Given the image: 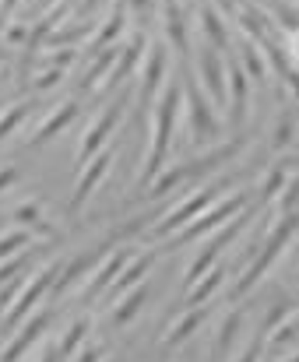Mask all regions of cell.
<instances>
[{
    "label": "cell",
    "instance_id": "obj_1",
    "mask_svg": "<svg viewBox=\"0 0 299 362\" xmlns=\"http://www.w3.org/2000/svg\"><path fill=\"white\" fill-rule=\"evenodd\" d=\"M180 113H183V85H180V81H169L148 113L151 137H148L145 162H141V173H138V190H148V183L162 173L165 155H169V148H172V137L180 134Z\"/></svg>",
    "mask_w": 299,
    "mask_h": 362
},
{
    "label": "cell",
    "instance_id": "obj_2",
    "mask_svg": "<svg viewBox=\"0 0 299 362\" xmlns=\"http://www.w3.org/2000/svg\"><path fill=\"white\" fill-rule=\"evenodd\" d=\"M57 274H60V264H57V260H53V264H42V267L32 271V274H25V281L18 285L11 306L4 310V324H7V327H18L25 317H32V313L39 310V303L53 292Z\"/></svg>",
    "mask_w": 299,
    "mask_h": 362
},
{
    "label": "cell",
    "instance_id": "obj_3",
    "mask_svg": "<svg viewBox=\"0 0 299 362\" xmlns=\"http://www.w3.org/2000/svg\"><path fill=\"white\" fill-rule=\"evenodd\" d=\"M254 215H257L254 208H243V211H240L236 218H229V222H225L222 229H215V233H211V240H208L204 246H201V250H197V257L190 260V267H187V274H183V285H187V288H190V285H194V281H197L201 274H208V271L215 267L218 253H222V250H225V246H229L233 240H240V233H243V229H247V226L254 222Z\"/></svg>",
    "mask_w": 299,
    "mask_h": 362
},
{
    "label": "cell",
    "instance_id": "obj_4",
    "mask_svg": "<svg viewBox=\"0 0 299 362\" xmlns=\"http://www.w3.org/2000/svg\"><path fill=\"white\" fill-rule=\"evenodd\" d=\"M247 208V194L243 190H236V194H229L225 201H218V204H211V208H204L183 233H176V240L169 243V250H176V246H190V243L204 240V236H211L215 229H222L229 218H236L240 211Z\"/></svg>",
    "mask_w": 299,
    "mask_h": 362
},
{
    "label": "cell",
    "instance_id": "obj_5",
    "mask_svg": "<svg viewBox=\"0 0 299 362\" xmlns=\"http://www.w3.org/2000/svg\"><path fill=\"white\" fill-rule=\"evenodd\" d=\"M211 201H215V187H208V190H194V194H187L183 201H176L172 208H165L162 215H158V222L148 229V240H165V236H176V233H183L204 208H211Z\"/></svg>",
    "mask_w": 299,
    "mask_h": 362
},
{
    "label": "cell",
    "instance_id": "obj_6",
    "mask_svg": "<svg viewBox=\"0 0 299 362\" xmlns=\"http://www.w3.org/2000/svg\"><path fill=\"white\" fill-rule=\"evenodd\" d=\"M124 110H127V95H124V92H120V95H113V103L99 110V117L88 123V130L81 134V144H78V165L92 162V158L110 144V137H113L117 123L124 120Z\"/></svg>",
    "mask_w": 299,
    "mask_h": 362
},
{
    "label": "cell",
    "instance_id": "obj_7",
    "mask_svg": "<svg viewBox=\"0 0 299 362\" xmlns=\"http://www.w3.org/2000/svg\"><path fill=\"white\" fill-rule=\"evenodd\" d=\"M180 127H190V141L194 144H204V141H215L218 137V117L208 106V99L197 88V81H187L183 85V123Z\"/></svg>",
    "mask_w": 299,
    "mask_h": 362
},
{
    "label": "cell",
    "instance_id": "obj_8",
    "mask_svg": "<svg viewBox=\"0 0 299 362\" xmlns=\"http://www.w3.org/2000/svg\"><path fill=\"white\" fill-rule=\"evenodd\" d=\"M162 81H165V46L155 42L148 53H145L141 67H138V110L141 113H151Z\"/></svg>",
    "mask_w": 299,
    "mask_h": 362
},
{
    "label": "cell",
    "instance_id": "obj_9",
    "mask_svg": "<svg viewBox=\"0 0 299 362\" xmlns=\"http://www.w3.org/2000/svg\"><path fill=\"white\" fill-rule=\"evenodd\" d=\"M81 173H78V183H74V190H71V201H67V208L71 211H81L85 208V201L95 194V187L110 176V169H113V144H106L92 162H85V165H78Z\"/></svg>",
    "mask_w": 299,
    "mask_h": 362
},
{
    "label": "cell",
    "instance_id": "obj_10",
    "mask_svg": "<svg viewBox=\"0 0 299 362\" xmlns=\"http://www.w3.org/2000/svg\"><path fill=\"white\" fill-rule=\"evenodd\" d=\"M131 260H134V250H131V246H113V250L95 264V271L85 278V285H81V299H92V296L110 292V285L120 278V271H124Z\"/></svg>",
    "mask_w": 299,
    "mask_h": 362
},
{
    "label": "cell",
    "instance_id": "obj_11",
    "mask_svg": "<svg viewBox=\"0 0 299 362\" xmlns=\"http://www.w3.org/2000/svg\"><path fill=\"white\" fill-rule=\"evenodd\" d=\"M46 327H49V310H35L32 317H25V320L18 324L14 338L7 341V349L0 352V362H21V356L46 334Z\"/></svg>",
    "mask_w": 299,
    "mask_h": 362
},
{
    "label": "cell",
    "instance_id": "obj_12",
    "mask_svg": "<svg viewBox=\"0 0 299 362\" xmlns=\"http://www.w3.org/2000/svg\"><path fill=\"white\" fill-rule=\"evenodd\" d=\"M225 103H229V117L233 123L247 120V106H250V78L240 64V57L225 60Z\"/></svg>",
    "mask_w": 299,
    "mask_h": 362
},
{
    "label": "cell",
    "instance_id": "obj_13",
    "mask_svg": "<svg viewBox=\"0 0 299 362\" xmlns=\"http://www.w3.org/2000/svg\"><path fill=\"white\" fill-rule=\"evenodd\" d=\"M197 78H201L208 99L215 106H225V60L218 57V49L201 46V53H197Z\"/></svg>",
    "mask_w": 299,
    "mask_h": 362
},
{
    "label": "cell",
    "instance_id": "obj_14",
    "mask_svg": "<svg viewBox=\"0 0 299 362\" xmlns=\"http://www.w3.org/2000/svg\"><path fill=\"white\" fill-rule=\"evenodd\" d=\"M78 110H81V103L78 99H67V103H60L46 120L39 123V130L28 137V144H46V141H53L57 134H64L71 123H74V117H78Z\"/></svg>",
    "mask_w": 299,
    "mask_h": 362
},
{
    "label": "cell",
    "instance_id": "obj_15",
    "mask_svg": "<svg viewBox=\"0 0 299 362\" xmlns=\"http://www.w3.org/2000/svg\"><path fill=\"white\" fill-rule=\"evenodd\" d=\"M151 267H155V253H148V250H145V253H134V260H131V264L120 271V278L110 285V299L117 303L120 296H127L131 288H138V285L148 278Z\"/></svg>",
    "mask_w": 299,
    "mask_h": 362
},
{
    "label": "cell",
    "instance_id": "obj_16",
    "mask_svg": "<svg viewBox=\"0 0 299 362\" xmlns=\"http://www.w3.org/2000/svg\"><path fill=\"white\" fill-rule=\"evenodd\" d=\"M95 264H99V253H95V250H88V253L74 257V260L57 274V281H53V292H49V296H53V299H64V296H67L81 278H88V274H92V267H95Z\"/></svg>",
    "mask_w": 299,
    "mask_h": 362
},
{
    "label": "cell",
    "instance_id": "obj_17",
    "mask_svg": "<svg viewBox=\"0 0 299 362\" xmlns=\"http://www.w3.org/2000/svg\"><path fill=\"white\" fill-rule=\"evenodd\" d=\"M148 296H151L148 281H141L138 288H131L127 296H120V299H117V306H113V317H110V324H117V327H124V324H134V317L145 310Z\"/></svg>",
    "mask_w": 299,
    "mask_h": 362
},
{
    "label": "cell",
    "instance_id": "obj_18",
    "mask_svg": "<svg viewBox=\"0 0 299 362\" xmlns=\"http://www.w3.org/2000/svg\"><path fill=\"white\" fill-rule=\"evenodd\" d=\"M204 320H208V310H204V306H190V310H187V313H183L165 334H162V349H176V345L187 341Z\"/></svg>",
    "mask_w": 299,
    "mask_h": 362
},
{
    "label": "cell",
    "instance_id": "obj_19",
    "mask_svg": "<svg viewBox=\"0 0 299 362\" xmlns=\"http://www.w3.org/2000/svg\"><path fill=\"white\" fill-rule=\"evenodd\" d=\"M240 334H243V313L233 310V313H225V320L218 324V334H215V356H211V362H225V356L233 352V345H236Z\"/></svg>",
    "mask_w": 299,
    "mask_h": 362
},
{
    "label": "cell",
    "instance_id": "obj_20",
    "mask_svg": "<svg viewBox=\"0 0 299 362\" xmlns=\"http://www.w3.org/2000/svg\"><path fill=\"white\" fill-rule=\"evenodd\" d=\"M162 28H165V39H169L180 53L190 49V42H187V25H183V11H180L176 0H165V4H162Z\"/></svg>",
    "mask_w": 299,
    "mask_h": 362
},
{
    "label": "cell",
    "instance_id": "obj_21",
    "mask_svg": "<svg viewBox=\"0 0 299 362\" xmlns=\"http://www.w3.org/2000/svg\"><path fill=\"white\" fill-rule=\"evenodd\" d=\"M197 25H201L204 39L211 42V49H225V46H229V32H225V25H222V14H218V7L204 4V7L197 11Z\"/></svg>",
    "mask_w": 299,
    "mask_h": 362
},
{
    "label": "cell",
    "instance_id": "obj_22",
    "mask_svg": "<svg viewBox=\"0 0 299 362\" xmlns=\"http://www.w3.org/2000/svg\"><path fill=\"white\" fill-rule=\"evenodd\" d=\"M222 281H225V267H218V264H215L208 274H201V278L187 288V306H204V303L222 288Z\"/></svg>",
    "mask_w": 299,
    "mask_h": 362
},
{
    "label": "cell",
    "instance_id": "obj_23",
    "mask_svg": "<svg viewBox=\"0 0 299 362\" xmlns=\"http://www.w3.org/2000/svg\"><path fill=\"white\" fill-rule=\"evenodd\" d=\"M299 345V317H289V320H282L271 334H268V349L275 352V356H286L289 349H296Z\"/></svg>",
    "mask_w": 299,
    "mask_h": 362
},
{
    "label": "cell",
    "instance_id": "obj_24",
    "mask_svg": "<svg viewBox=\"0 0 299 362\" xmlns=\"http://www.w3.org/2000/svg\"><path fill=\"white\" fill-rule=\"evenodd\" d=\"M240 64H243V71H247L250 81H264L268 71H271L268 60L257 53V42H254V39H243V42H240Z\"/></svg>",
    "mask_w": 299,
    "mask_h": 362
},
{
    "label": "cell",
    "instance_id": "obj_25",
    "mask_svg": "<svg viewBox=\"0 0 299 362\" xmlns=\"http://www.w3.org/2000/svg\"><path fill=\"white\" fill-rule=\"evenodd\" d=\"M88 324H92L88 317H78V320H74V324H71V327L60 334V341H57V352H60V359H71V356H74V352H78V349L88 341Z\"/></svg>",
    "mask_w": 299,
    "mask_h": 362
},
{
    "label": "cell",
    "instance_id": "obj_26",
    "mask_svg": "<svg viewBox=\"0 0 299 362\" xmlns=\"http://www.w3.org/2000/svg\"><path fill=\"white\" fill-rule=\"evenodd\" d=\"M14 226H21V229H28V233H49L39 201H21V204L14 208Z\"/></svg>",
    "mask_w": 299,
    "mask_h": 362
},
{
    "label": "cell",
    "instance_id": "obj_27",
    "mask_svg": "<svg viewBox=\"0 0 299 362\" xmlns=\"http://www.w3.org/2000/svg\"><path fill=\"white\" fill-rule=\"evenodd\" d=\"M124 21H127V14H124V4H117L113 11H110V18H106V25L92 35V42H95V53H102L120 32H124Z\"/></svg>",
    "mask_w": 299,
    "mask_h": 362
},
{
    "label": "cell",
    "instance_id": "obj_28",
    "mask_svg": "<svg viewBox=\"0 0 299 362\" xmlns=\"http://www.w3.org/2000/svg\"><path fill=\"white\" fill-rule=\"evenodd\" d=\"M32 236H35V233H28V229H21V226L0 233V264L11 260V257H18L21 250H28V246H32Z\"/></svg>",
    "mask_w": 299,
    "mask_h": 362
},
{
    "label": "cell",
    "instance_id": "obj_29",
    "mask_svg": "<svg viewBox=\"0 0 299 362\" xmlns=\"http://www.w3.org/2000/svg\"><path fill=\"white\" fill-rule=\"evenodd\" d=\"M28 113H32V103H14V106H7V110L0 113V141H4L7 134H14L21 123L28 120Z\"/></svg>",
    "mask_w": 299,
    "mask_h": 362
},
{
    "label": "cell",
    "instance_id": "obj_30",
    "mask_svg": "<svg viewBox=\"0 0 299 362\" xmlns=\"http://www.w3.org/2000/svg\"><path fill=\"white\" fill-rule=\"evenodd\" d=\"M289 183V173H286V165H275L271 173H268V180H264V187H261V201H271L275 194H282V187Z\"/></svg>",
    "mask_w": 299,
    "mask_h": 362
},
{
    "label": "cell",
    "instance_id": "obj_31",
    "mask_svg": "<svg viewBox=\"0 0 299 362\" xmlns=\"http://www.w3.org/2000/svg\"><path fill=\"white\" fill-rule=\"evenodd\" d=\"M275 127H279V130H275V141H271V144H275V151H282V148L296 137V120H293V113H289V110H282V117H279Z\"/></svg>",
    "mask_w": 299,
    "mask_h": 362
},
{
    "label": "cell",
    "instance_id": "obj_32",
    "mask_svg": "<svg viewBox=\"0 0 299 362\" xmlns=\"http://www.w3.org/2000/svg\"><path fill=\"white\" fill-rule=\"evenodd\" d=\"M289 204H299V176H289V183L282 187V201H279V215H289Z\"/></svg>",
    "mask_w": 299,
    "mask_h": 362
},
{
    "label": "cell",
    "instance_id": "obj_33",
    "mask_svg": "<svg viewBox=\"0 0 299 362\" xmlns=\"http://www.w3.org/2000/svg\"><path fill=\"white\" fill-rule=\"evenodd\" d=\"M64 74H67V71H60V67H49V71H42V74H39L32 85H35V92H46V88H57V85L64 81Z\"/></svg>",
    "mask_w": 299,
    "mask_h": 362
},
{
    "label": "cell",
    "instance_id": "obj_34",
    "mask_svg": "<svg viewBox=\"0 0 299 362\" xmlns=\"http://www.w3.org/2000/svg\"><path fill=\"white\" fill-rule=\"evenodd\" d=\"M74 57H78V49H60V53H53L49 60H53V67H60V71H64V67H71V64H74Z\"/></svg>",
    "mask_w": 299,
    "mask_h": 362
},
{
    "label": "cell",
    "instance_id": "obj_35",
    "mask_svg": "<svg viewBox=\"0 0 299 362\" xmlns=\"http://www.w3.org/2000/svg\"><path fill=\"white\" fill-rule=\"evenodd\" d=\"M14 180H18V169H14V165H0V194H4Z\"/></svg>",
    "mask_w": 299,
    "mask_h": 362
},
{
    "label": "cell",
    "instance_id": "obj_36",
    "mask_svg": "<svg viewBox=\"0 0 299 362\" xmlns=\"http://www.w3.org/2000/svg\"><path fill=\"white\" fill-rule=\"evenodd\" d=\"M4 35H7V42H21V39H25V35H32V32H25V25H7V32H4Z\"/></svg>",
    "mask_w": 299,
    "mask_h": 362
},
{
    "label": "cell",
    "instance_id": "obj_37",
    "mask_svg": "<svg viewBox=\"0 0 299 362\" xmlns=\"http://www.w3.org/2000/svg\"><path fill=\"white\" fill-rule=\"evenodd\" d=\"M102 362H113V359H110V356H106V359H102Z\"/></svg>",
    "mask_w": 299,
    "mask_h": 362
},
{
    "label": "cell",
    "instance_id": "obj_38",
    "mask_svg": "<svg viewBox=\"0 0 299 362\" xmlns=\"http://www.w3.org/2000/svg\"><path fill=\"white\" fill-rule=\"evenodd\" d=\"M64 4H74V0H64Z\"/></svg>",
    "mask_w": 299,
    "mask_h": 362
},
{
    "label": "cell",
    "instance_id": "obj_39",
    "mask_svg": "<svg viewBox=\"0 0 299 362\" xmlns=\"http://www.w3.org/2000/svg\"><path fill=\"white\" fill-rule=\"evenodd\" d=\"M0 64H4V53H0Z\"/></svg>",
    "mask_w": 299,
    "mask_h": 362
}]
</instances>
